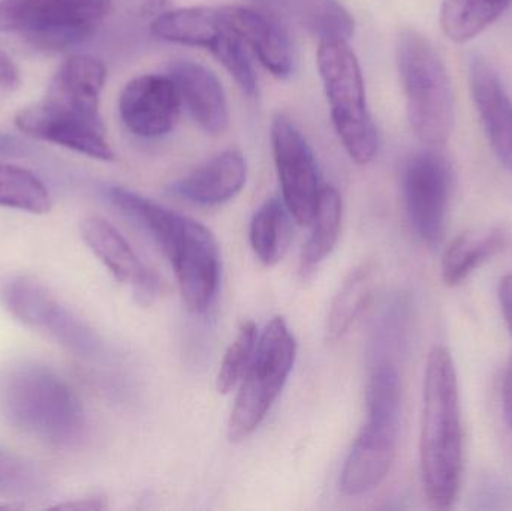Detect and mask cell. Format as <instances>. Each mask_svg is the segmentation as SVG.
Listing matches in <instances>:
<instances>
[{
  "label": "cell",
  "instance_id": "277c9868",
  "mask_svg": "<svg viewBox=\"0 0 512 511\" xmlns=\"http://www.w3.org/2000/svg\"><path fill=\"white\" fill-rule=\"evenodd\" d=\"M0 416L53 446H71L86 426L83 405L69 384L47 366L30 362L0 372Z\"/></svg>",
  "mask_w": 512,
  "mask_h": 511
},
{
  "label": "cell",
  "instance_id": "cb8c5ba5",
  "mask_svg": "<svg viewBox=\"0 0 512 511\" xmlns=\"http://www.w3.org/2000/svg\"><path fill=\"white\" fill-rule=\"evenodd\" d=\"M342 197L334 186L322 188L318 209L313 218V231L301 257V273L309 275L330 257L339 242L342 228Z\"/></svg>",
  "mask_w": 512,
  "mask_h": 511
},
{
  "label": "cell",
  "instance_id": "5bb4252c",
  "mask_svg": "<svg viewBox=\"0 0 512 511\" xmlns=\"http://www.w3.org/2000/svg\"><path fill=\"white\" fill-rule=\"evenodd\" d=\"M81 236L116 281L132 285L138 302L150 305L155 300L161 288L158 276L141 263L125 237L110 222L98 216L84 219Z\"/></svg>",
  "mask_w": 512,
  "mask_h": 511
},
{
  "label": "cell",
  "instance_id": "484cf974",
  "mask_svg": "<svg viewBox=\"0 0 512 511\" xmlns=\"http://www.w3.org/2000/svg\"><path fill=\"white\" fill-rule=\"evenodd\" d=\"M0 207L44 215L50 212L51 195L32 171L0 164Z\"/></svg>",
  "mask_w": 512,
  "mask_h": 511
},
{
  "label": "cell",
  "instance_id": "3957f363",
  "mask_svg": "<svg viewBox=\"0 0 512 511\" xmlns=\"http://www.w3.org/2000/svg\"><path fill=\"white\" fill-rule=\"evenodd\" d=\"M120 209L158 243L176 272L189 311L206 312L221 278V252L212 231L134 191L123 195Z\"/></svg>",
  "mask_w": 512,
  "mask_h": 511
},
{
  "label": "cell",
  "instance_id": "2e32d148",
  "mask_svg": "<svg viewBox=\"0 0 512 511\" xmlns=\"http://www.w3.org/2000/svg\"><path fill=\"white\" fill-rule=\"evenodd\" d=\"M168 74L176 81L183 105L204 132L219 135L228 128L227 95L215 72L194 60H174Z\"/></svg>",
  "mask_w": 512,
  "mask_h": 511
},
{
  "label": "cell",
  "instance_id": "83f0119b",
  "mask_svg": "<svg viewBox=\"0 0 512 511\" xmlns=\"http://www.w3.org/2000/svg\"><path fill=\"white\" fill-rule=\"evenodd\" d=\"M258 327L254 321H245L237 332L236 339L225 353L219 369L216 387L222 395H228L242 381L243 375L251 365L258 344Z\"/></svg>",
  "mask_w": 512,
  "mask_h": 511
},
{
  "label": "cell",
  "instance_id": "6da1fadb",
  "mask_svg": "<svg viewBox=\"0 0 512 511\" xmlns=\"http://www.w3.org/2000/svg\"><path fill=\"white\" fill-rule=\"evenodd\" d=\"M107 80L102 60L71 54L57 69L41 101L15 117L18 131L99 161H113L102 122L101 93Z\"/></svg>",
  "mask_w": 512,
  "mask_h": 511
},
{
  "label": "cell",
  "instance_id": "8fae6325",
  "mask_svg": "<svg viewBox=\"0 0 512 511\" xmlns=\"http://www.w3.org/2000/svg\"><path fill=\"white\" fill-rule=\"evenodd\" d=\"M271 144L286 209L298 225H312L322 191L312 147L283 114L271 123Z\"/></svg>",
  "mask_w": 512,
  "mask_h": 511
},
{
  "label": "cell",
  "instance_id": "f546056e",
  "mask_svg": "<svg viewBox=\"0 0 512 511\" xmlns=\"http://www.w3.org/2000/svg\"><path fill=\"white\" fill-rule=\"evenodd\" d=\"M498 297L505 324H507L508 332H510L512 338V275L504 276L499 282ZM502 393H504L505 398L512 402V356L510 362H508L507 371H505Z\"/></svg>",
  "mask_w": 512,
  "mask_h": 511
},
{
  "label": "cell",
  "instance_id": "52a82bcc",
  "mask_svg": "<svg viewBox=\"0 0 512 511\" xmlns=\"http://www.w3.org/2000/svg\"><path fill=\"white\" fill-rule=\"evenodd\" d=\"M318 71L334 129L352 161L366 165L378 153V129L367 105L360 62L346 41H319Z\"/></svg>",
  "mask_w": 512,
  "mask_h": 511
},
{
  "label": "cell",
  "instance_id": "603a6c76",
  "mask_svg": "<svg viewBox=\"0 0 512 511\" xmlns=\"http://www.w3.org/2000/svg\"><path fill=\"white\" fill-rule=\"evenodd\" d=\"M512 0H444L441 6V29L453 42L471 41L492 26Z\"/></svg>",
  "mask_w": 512,
  "mask_h": 511
},
{
  "label": "cell",
  "instance_id": "d6986e66",
  "mask_svg": "<svg viewBox=\"0 0 512 511\" xmlns=\"http://www.w3.org/2000/svg\"><path fill=\"white\" fill-rule=\"evenodd\" d=\"M225 27L222 8L192 6L162 12L153 20L152 33L162 41L209 50Z\"/></svg>",
  "mask_w": 512,
  "mask_h": 511
},
{
  "label": "cell",
  "instance_id": "ba28073f",
  "mask_svg": "<svg viewBox=\"0 0 512 511\" xmlns=\"http://www.w3.org/2000/svg\"><path fill=\"white\" fill-rule=\"evenodd\" d=\"M297 357V341L283 318L262 330L248 371L240 381L236 404L228 422V440L242 443L259 428L282 393Z\"/></svg>",
  "mask_w": 512,
  "mask_h": 511
},
{
  "label": "cell",
  "instance_id": "7402d4cb",
  "mask_svg": "<svg viewBox=\"0 0 512 511\" xmlns=\"http://www.w3.org/2000/svg\"><path fill=\"white\" fill-rule=\"evenodd\" d=\"M376 266L372 261L354 267L337 291L327 320V341L336 342L346 335L372 296Z\"/></svg>",
  "mask_w": 512,
  "mask_h": 511
},
{
  "label": "cell",
  "instance_id": "9a60e30c",
  "mask_svg": "<svg viewBox=\"0 0 512 511\" xmlns=\"http://www.w3.org/2000/svg\"><path fill=\"white\" fill-rule=\"evenodd\" d=\"M472 96L496 158L512 174V101L489 60L474 57L469 66Z\"/></svg>",
  "mask_w": 512,
  "mask_h": 511
},
{
  "label": "cell",
  "instance_id": "4fadbf2b",
  "mask_svg": "<svg viewBox=\"0 0 512 511\" xmlns=\"http://www.w3.org/2000/svg\"><path fill=\"white\" fill-rule=\"evenodd\" d=\"M182 107L179 87L170 74L140 75L120 93V117L138 137L158 138L173 131Z\"/></svg>",
  "mask_w": 512,
  "mask_h": 511
},
{
  "label": "cell",
  "instance_id": "ac0fdd59",
  "mask_svg": "<svg viewBox=\"0 0 512 511\" xmlns=\"http://www.w3.org/2000/svg\"><path fill=\"white\" fill-rule=\"evenodd\" d=\"M248 165L239 150H225L174 183L173 192L189 203L219 206L233 200L246 183Z\"/></svg>",
  "mask_w": 512,
  "mask_h": 511
},
{
  "label": "cell",
  "instance_id": "7a4b0ae2",
  "mask_svg": "<svg viewBox=\"0 0 512 511\" xmlns=\"http://www.w3.org/2000/svg\"><path fill=\"white\" fill-rule=\"evenodd\" d=\"M420 462L430 506L451 509L462 486L463 428L456 368L445 347L433 348L427 357Z\"/></svg>",
  "mask_w": 512,
  "mask_h": 511
},
{
  "label": "cell",
  "instance_id": "8992f818",
  "mask_svg": "<svg viewBox=\"0 0 512 511\" xmlns=\"http://www.w3.org/2000/svg\"><path fill=\"white\" fill-rule=\"evenodd\" d=\"M396 63L415 137L442 146L454 125L453 87L444 60L427 36L406 27L397 36Z\"/></svg>",
  "mask_w": 512,
  "mask_h": 511
},
{
  "label": "cell",
  "instance_id": "44dd1931",
  "mask_svg": "<svg viewBox=\"0 0 512 511\" xmlns=\"http://www.w3.org/2000/svg\"><path fill=\"white\" fill-rule=\"evenodd\" d=\"M292 218L283 200L265 201L252 218L251 246L264 266H276L283 260L292 242Z\"/></svg>",
  "mask_w": 512,
  "mask_h": 511
},
{
  "label": "cell",
  "instance_id": "4dcf8cb0",
  "mask_svg": "<svg viewBox=\"0 0 512 511\" xmlns=\"http://www.w3.org/2000/svg\"><path fill=\"white\" fill-rule=\"evenodd\" d=\"M21 86V74L14 60L0 48V89L17 90Z\"/></svg>",
  "mask_w": 512,
  "mask_h": 511
},
{
  "label": "cell",
  "instance_id": "1f68e13d",
  "mask_svg": "<svg viewBox=\"0 0 512 511\" xmlns=\"http://www.w3.org/2000/svg\"><path fill=\"white\" fill-rule=\"evenodd\" d=\"M59 509L99 510L104 509V506L99 501L89 500L86 503L66 504V506H60Z\"/></svg>",
  "mask_w": 512,
  "mask_h": 511
},
{
  "label": "cell",
  "instance_id": "d6a6232c",
  "mask_svg": "<svg viewBox=\"0 0 512 511\" xmlns=\"http://www.w3.org/2000/svg\"><path fill=\"white\" fill-rule=\"evenodd\" d=\"M15 144H17V140L14 137L0 134V153L14 149V147H17Z\"/></svg>",
  "mask_w": 512,
  "mask_h": 511
},
{
  "label": "cell",
  "instance_id": "30bf717a",
  "mask_svg": "<svg viewBox=\"0 0 512 511\" xmlns=\"http://www.w3.org/2000/svg\"><path fill=\"white\" fill-rule=\"evenodd\" d=\"M406 213L417 236L427 246L441 242L453 194V168L436 150L415 153L403 168Z\"/></svg>",
  "mask_w": 512,
  "mask_h": 511
},
{
  "label": "cell",
  "instance_id": "4316f807",
  "mask_svg": "<svg viewBox=\"0 0 512 511\" xmlns=\"http://www.w3.org/2000/svg\"><path fill=\"white\" fill-rule=\"evenodd\" d=\"M225 17V15H224ZM213 56L222 63L228 74L236 80L243 93L255 96L258 93V80L254 65H252L249 47L230 26L222 30L212 47L209 48Z\"/></svg>",
  "mask_w": 512,
  "mask_h": 511
},
{
  "label": "cell",
  "instance_id": "9c48e42d",
  "mask_svg": "<svg viewBox=\"0 0 512 511\" xmlns=\"http://www.w3.org/2000/svg\"><path fill=\"white\" fill-rule=\"evenodd\" d=\"M110 6L111 0H0V32L41 50H66L89 39Z\"/></svg>",
  "mask_w": 512,
  "mask_h": 511
},
{
  "label": "cell",
  "instance_id": "7c38bea8",
  "mask_svg": "<svg viewBox=\"0 0 512 511\" xmlns=\"http://www.w3.org/2000/svg\"><path fill=\"white\" fill-rule=\"evenodd\" d=\"M5 302L21 323L45 333L62 347L78 354L92 351L95 339L90 330L38 282L24 278L12 282L6 288Z\"/></svg>",
  "mask_w": 512,
  "mask_h": 511
},
{
  "label": "cell",
  "instance_id": "ffe728a7",
  "mask_svg": "<svg viewBox=\"0 0 512 511\" xmlns=\"http://www.w3.org/2000/svg\"><path fill=\"white\" fill-rule=\"evenodd\" d=\"M505 240L507 236L502 230H489L483 234L463 233L454 237L442 257V281L448 287L462 284L504 249Z\"/></svg>",
  "mask_w": 512,
  "mask_h": 511
},
{
  "label": "cell",
  "instance_id": "e0dca14e",
  "mask_svg": "<svg viewBox=\"0 0 512 511\" xmlns=\"http://www.w3.org/2000/svg\"><path fill=\"white\" fill-rule=\"evenodd\" d=\"M228 26L254 51L259 63L274 77L291 75L294 56L291 41L283 27L267 12L249 6H224Z\"/></svg>",
  "mask_w": 512,
  "mask_h": 511
},
{
  "label": "cell",
  "instance_id": "d4e9b609",
  "mask_svg": "<svg viewBox=\"0 0 512 511\" xmlns=\"http://www.w3.org/2000/svg\"><path fill=\"white\" fill-rule=\"evenodd\" d=\"M288 5L319 41L349 42L354 35V17L337 0H288Z\"/></svg>",
  "mask_w": 512,
  "mask_h": 511
},
{
  "label": "cell",
  "instance_id": "5b68a950",
  "mask_svg": "<svg viewBox=\"0 0 512 511\" xmlns=\"http://www.w3.org/2000/svg\"><path fill=\"white\" fill-rule=\"evenodd\" d=\"M366 402V423L352 444L340 476V489L349 497L378 488L396 458L402 383L391 363H381L370 375Z\"/></svg>",
  "mask_w": 512,
  "mask_h": 511
},
{
  "label": "cell",
  "instance_id": "f1b7e54d",
  "mask_svg": "<svg viewBox=\"0 0 512 511\" xmlns=\"http://www.w3.org/2000/svg\"><path fill=\"white\" fill-rule=\"evenodd\" d=\"M41 489V479L30 465L0 449V491L23 497Z\"/></svg>",
  "mask_w": 512,
  "mask_h": 511
}]
</instances>
